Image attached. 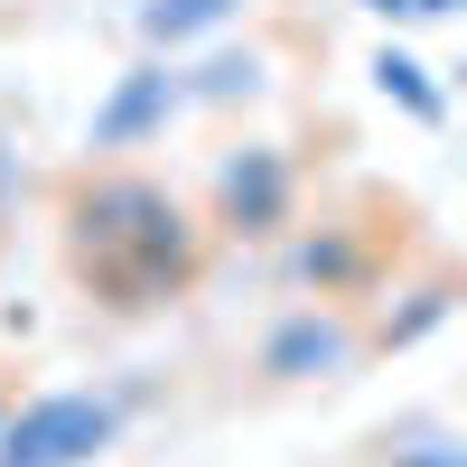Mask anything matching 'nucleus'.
Listing matches in <instances>:
<instances>
[{"instance_id":"obj_1","label":"nucleus","mask_w":467,"mask_h":467,"mask_svg":"<svg viewBox=\"0 0 467 467\" xmlns=\"http://www.w3.org/2000/svg\"><path fill=\"white\" fill-rule=\"evenodd\" d=\"M66 224H75V271H85L112 308H150V299H169L187 271H197V224H187V206L169 187H150V178L75 187Z\"/></svg>"},{"instance_id":"obj_2","label":"nucleus","mask_w":467,"mask_h":467,"mask_svg":"<svg viewBox=\"0 0 467 467\" xmlns=\"http://www.w3.org/2000/svg\"><path fill=\"white\" fill-rule=\"evenodd\" d=\"M122 440V402L112 393H37L19 411H0V467H94Z\"/></svg>"},{"instance_id":"obj_3","label":"nucleus","mask_w":467,"mask_h":467,"mask_svg":"<svg viewBox=\"0 0 467 467\" xmlns=\"http://www.w3.org/2000/svg\"><path fill=\"white\" fill-rule=\"evenodd\" d=\"M178 112H187V94H178V57H140V66L112 75V94L94 103L85 150H94V160H112V150H140V140H160Z\"/></svg>"},{"instance_id":"obj_4","label":"nucleus","mask_w":467,"mask_h":467,"mask_svg":"<svg viewBox=\"0 0 467 467\" xmlns=\"http://www.w3.org/2000/svg\"><path fill=\"white\" fill-rule=\"evenodd\" d=\"M290 197H299V169H290V150H224V169H215V224L224 234H271V224H290Z\"/></svg>"},{"instance_id":"obj_5","label":"nucleus","mask_w":467,"mask_h":467,"mask_svg":"<svg viewBox=\"0 0 467 467\" xmlns=\"http://www.w3.org/2000/svg\"><path fill=\"white\" fill-rule=\"evenodd\" d=\"M356 365V337H346V318H327V308H299V318H281L262 337V374L281 383H327Z\"/></svg>"},{"instance_id":"obj_6","label":"nucleus","mask_w":467,"mask_h":467,"mask_svg":"<svg viewBox=\"0 0 467 467\" xmlns=\"http://www.w3.org/2000/svg\"><path fill=\"white\" fill-rule=\"evenodd\" d=\"M234 19H244V0H140L131 10L150 57H178V47H197V37H224Z\"/></svg>"},{"instance_id":"obj_7","label":"nucleus","mask_w":467,"mask_h":467,"mask_svg":"<svg viewBox=\"0 0 467 467\" xmlns=\"http://www.w3.org/2000/svg\"><path fill=\"white\" fill-rule=\"evenodd\" d=\"M178 94L206 103V112H224V103H262V94H271V66H262L253 47H215L206 66H178Z\"/></svg>"},{"instance_id":"obj_8","label":"nucleus","mask_w":467,"mask_h":467,"mask_svg":"<svg viewBox=\"0 0 467 467\" xmlns=\"http://www.w3.org/2000/svg\"><path fill=\"white\" fill-rule=\"evenodd\" d=\"M374 85L393 94V103L411 112V122H431V131L449 122V94L431 85V66H420V57H402V47H383V57H374Z\"/></svg>"},{"instance_id":"obj_9","label":"nucleus","mask_w":467,"mask_h":467,"mask_svg":"<svg viewBox=\"0 0 467 467\" xmlns=\"http://www.w3.org/2000/svg\"><path fill=\"white\" fill-rule=\"evenodd\" d=\"M383 467H467V449L440 420H402V431H383Z\"/></svg>"},{"instance_id":"obj_10","label":"nucleus","mask_w":467,"mask_h":467,"mask_svg":"<svg viewBox=\"0 0 467 467\" xmlns=\"http://www.w3.org/2000/svg\"><path fill=\"white\" fill-rule=\"evenodd\" d=\"M440 318H449V281H431V290H411V308H402L393 327H383V346H411L420 327H440Z\"/></svg>"},{"instance_id":"obj_11","label":"nucleus","mask_w":467,"mask_h":467,"mask_svg":"<svg viewBox=\"0 0 467 467\" xmlns=\"http://www.w3.org/2000/svg\"><path fill=\"white\" fill-rule=\"evenodd\" d=\"M10 187H19V150L0 140V197H10Z\"/></svg>"},{"instance_id":"obj_12","label":"nucleus","mask_w":467,"mask_h":467,"mask_svg":"<svg viewBox=\"0 0 467 467\" xmlns=\"http://www.w3.org/2000/svg\"><path fill=\"white\" fill-rule=\"evenodd\" d=\"M458 10V0H411V19H449Z\"/></svg>"},{"instance_id":"obj_13","label":"nucleus","mask_w":467,"mask_h":467,"mask_svg":"<svg viewBox=\"0 0 467 467\" xmlns=\"http://www.w3.org/2000/svg\"><path fill=\"white\" fill-rule=\"evenodd\" d=\"M0 411H10V402H0Z\"/></svg>"}]
</instances>
